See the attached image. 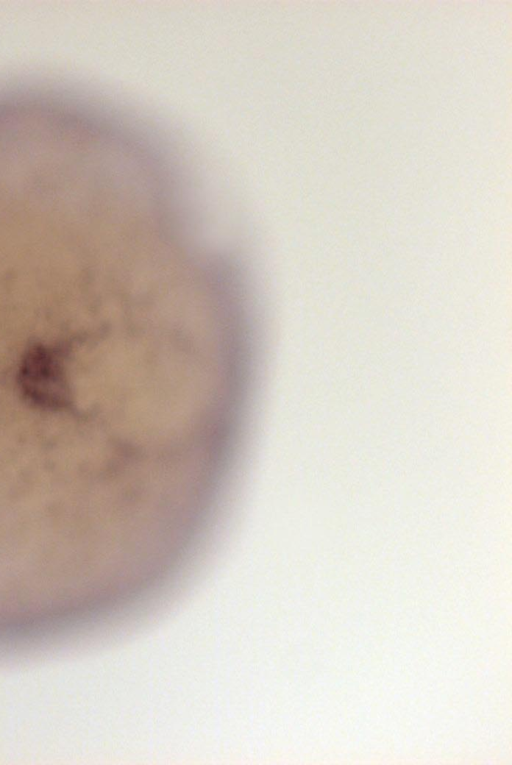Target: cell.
<instances>
[{
  "instance_id": "1",
  "label": "cell",
  "mask_w": 512,
  "mask_h": 765,
  "mask_svg": "<svg viewBox=\"0 0 512 765\" xmlns=\"http://www.w3.org/2000/svg\"><path fill=\"white\" fill-rule=\"evenodd\" d=\"M18 381L33 406L61 410L71 404V391L60 353L45 345L30 348L22 359Z\"/></svg>"
}]
</instances>
